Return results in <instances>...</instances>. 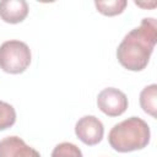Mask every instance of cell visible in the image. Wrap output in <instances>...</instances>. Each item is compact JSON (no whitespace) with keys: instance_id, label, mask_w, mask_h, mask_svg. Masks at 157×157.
Returning <instances> with one entry per match:
<instances>
[{"instance_id":"cell-7","label":"cell","mask_w":157,"mask_h":157,"mask_svg":"<svg viewBox=\"0 0 157 157\" xmlns=\"http://www.w3.org/2000/svg\"><path fill=\"white\" fill-rule=\"evenodd\" d=\"M28 15V4L25 0L0 1V17L6 23H20Z\"/></svg>"},{"instance_id":"cell-2","label":"cell","mask_w":157,"mask_h":157,"mask_svg":"<svg viewBox=\"0 0 157 157\" xmlns=\"http://www.w3.org/2000/svg\"><path fill=\"white\" fill-rule=\"evenodd\" d=\"M151 132L147 123L137 117H131L115 124L108 135L109 145L118 152H131L145 148L150 142Z\"/></svg>"},{"instance_id":"cell-11","label":"cell","mask_w":157,"mask_h":157,"mask_svg":"<svg viewBox=\"0 0 157 157\" xmlns=\"http://www.w3.org/2000/svg\"><path fill=\"white\" fill-rule=\"evenodd\" d=\"M52 157H82V152L75 144L61 142L54 147Z\"/></svg>"},{"instance_id":"cell-6","label":"cell","mask_w":157,"mask_h":157,"mask_svg":"<svg viewBox=\"0 0 157 157\" xmlns=\"http://www.w3.org/2000/svg\"><path fill=\"white\" fill-rule=\"evenodd\" d=\"M0 157H40V155L21 137L7 136L0 141Z\"/></svg>"},{"instance_id":"cell-1","label":"cell","mask_w":157,"mask_h":157,"mask_svg":"<svg viewBox=\"0 0 157 157\" xmlns=\"http://www.w3.org/2000/svg\"><path fill=\"white\" fill-rule=\"evenodd\" d=\"M157 42V22L148 17L141 21V25L131 29L118 45L117 58L121 66L130 71L144 70Z\"/></svg>"},{"instance_id":"cell-8","label":"cell","mask_w":157,"mask_h":157,"mask_svg":"<svg viewBox=\"0 0 157 157\" xmlns=\"http://www.w3.org/2000/svg\"><path fill=\"white\" fill-rule=\"evenodd\" d=\"M156 96H157V85L152 83L146 86L140 93V105L145 113L156 117Z\"/></svg>"},{"instance_id":"cell-4","label":"cell","mask_w":157,"mask_h":157,"mask_svg":"<svg viewBox=\"0 0 157 157\" xmlns=\"http://www.w3.org/2000/svg\"><path fill=\"white\" fill-rule=\"evenodd\" d=\"M97 105L105 115L119 117L128 108V98L120 90L107 87L98 93Z\"/></svg>"},{"instance_id":"cell-3","label":"cell","mask_w":157,"mask_h":157,"mask_svg":"<svg viewBox=\"0 0 157 157\" xmlns=\"http://www.w3.org/2000/svg\"><path fill=\"white\" fill-rule=\"evenodd\" d=\"M31 49L25 42L6 40L0 45V69L7 74H21L29 66Z\"/></svg>"},{"instance_id":"cell-10","label":"cell","mask_w":157,"mask_h":157,"mask_svg":"<svg viewBox=\"0 0 157 157\" xmlns=\"http://www.w3.org/2000/svg\"><path fill=\"white\" fill-rule=\"evenodd\" d=\"M15 121H16L15 108L11 104L0 101V131L11 128L15 124Z\"/></svg>"},{"instance_id":"cell-9","label":"cell","mask_w":157,"mask_h":157,"mask_svg":"<svg viewBox=\"0 0 157 157\" xmlns=\"http://www.w3.org/2000/svg\"><path fill=\"white\" fill-rule=\"evenodd\" d=\"M128 2L125 0H108V1H94V6L102 15L115 16L124 11Z\"/></svg>"},{"instance_id":"cell-5","label":"cell","mask_w":157,"mask_h":157,"mask_svg":"<svg viewBox=\"0 0 157 157\" xmlns=\"http://www.w3.org/2000/svg\"><path fill=\"white\" fill-rule=\"evenodd\" d=\"M75 134L85 145L94 146L101 142L104 134V126L94 115H85L77 120Z\"/></svg>"}]
</instances>
